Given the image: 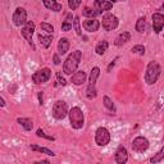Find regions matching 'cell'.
Returning <instances> with one entry per match:
<instances>
[{
	"mask_svg": "<svg viewBox=\"0 0 164 164\" xmlns=\"http://www.w3.org/2000/svg\"><path fill=\"white\" fill-rule=\"evenodd\" d=\"M81 58H82V51H80V50L73 51L66 59V62H64L63 72L66 74H72V72H74V71L77 69L78 64H80V62H81Z\"/></svg>",
	"mask_w": 164,
	"mask_h": 164,
	"instance_id": "obj_1",
	"label": "cell"
},
{
	"mask_svg": "<svg viewBox=\"0 0 164 164\" xmlns=\"http://www.w3.org/2000/svg\"><path fill=\"white\" fill-rule=\"evenodd\" d=\"M160 66L158 64V62L151 60L150 63L147 64V68H146V73H145V82L147 85H153L158 81V78L160 76Z\"/></svg>",
	"mask_w": 164,
	"mask_h": 164,
	"instance_id": "obj_2",
	"label": "cell"
},
{
	"mask_svg": "<svg viewBox=\"0 0 164 164\" xmlns=\"http://www.w3.org/2000/svg\"><path fill=\"white\" fill-rule=\"evenodd\" d=\"M69 120H71V126H72L74 130H81L85 124V117H83V112L81 110V108L74 106V108L71 109Z\"/></svg>",
	"mask_w": 164,
	"mask_h": 164,
	"instance_id": "obj_3",
	"label": "cell"
},
{
	"mask_svg": "<svg viewBox=\"0 0 164 164\" xmlns=\"http://www.w3.org/2000/svg\"><path fill=\"white\" fill-rule=\"evenodd\" d=\"M99 74H100V69L99 67H94L91 71V74H90V82H89V86H87V91H86V96L89 99H95L97 92H96V80Z\"/></svg>",
	"mask_w": 164,
	"mask_h": 164,
	"instance_id": "obj_4",
	"label": "cell"
},
{
	"mask_svg": "<svg viewBox=\"0 0 164 164\" xmlns=\"http://www.w3.org/2000/svg\"><path fill=\"white\" fill-rule=\"evenodd\" d=\"M68 114V106L67 103L63 100H58L55 101L53 105V117L55 119H63L66 118V116Z\"/></svg>",
	"mask_w": 164,
	"mask_h": 164,
	"instance_id": "obj_5",
	"label": "cell"
},
{
	"mask_svg": "<svg viewBox=\"0 0 164 164\" xmlns=\"http://www.w3.org/2000/svg\"><path fill=\"white\" fill-rule=\"evenodd\" d=\"M95 141L99 146H105L109 144L110 141V133L106 130L105 127H100L96 130V135H95Z\"/></svg>",
	"mask_w": 164,
	"mask_h": 164,
	"instance_id": "obj_6",
	"label": "cell"
},
{
	"mask_svg": "<svg viewBox=\"0 0 164 164\" xmlns=\"http://www.w3.org/2000/svg\"><path fill=\"white\" fill-rule=\"evenodd\" d=\"M50 77H51V71L49 69V68H42L40 71H37V72H35L32 74V81L35 83H45L48 82L49 80H50Z\"/></svg>",
	"mask_w": 164,
	"mask_h": 164,
	"instance_id": "obj_7",
	"label": "cell"
},
{
	"mask_svg": "<svg viewBox=\"0 0 164 164\" xmlns=\"http://www.w3.org/2000/svg\"><path fill=\"white\" fill-rule=\"evenodd\" d=\"M118 18L112 13H106L103 17V28L105 31H113L118 27Z\"/></svg>",
	"mask_w": 164,
	"mask_h": 164,
	"instance_id": "obj_8",
	"label": "cell"
},
{
	"mask_svg": "<svg viewBox=\"0 0 164 164\" xmlns=\"http://www.w3.org/2000/svg\"><path fill=\"white\" fill-rule=\"evenodd\" d=\"M13 23L16 26H23L27 23V12L25 8H17L13 13Z\"/></svg>",
	"mask_w": 164,
	"mask_h": 164,
	"instance_id": "obj_9",
	"label": "cell"
},
{
	"mask_svg": "<svg viewBox=\"0 0 164 164\" xmlns=\"http://www.w3.org/2000/svg\"><path fill=\"white\" fill-rule=\"evenodd\" d=\"M147 147H149V140L142 136H139L132 141V149L136 153H144L145 150H147Z\"/></svg>",
	"mask_w": 164,
	"mask_h": 164,
	"instance_id": "obj_10",
	"label": "cell"
},
{
	"mask_svg": "<svg viewBox=\"0 0 164 164\" xmlns=\"http://www.w3.org/2000/svg\"><path fill=\"white\" fill-rule=\"evenodd\" d=\"M153 27L155 33H160V31L164 27V16L160 13H154L153 14Z\"/></svg>",
	"mask_w": 164,
	"mask_h": 164,
	"instance_id": "obj_11",
	"label": "cell"
},
{
	"mask_svg": "<svg viewBox=\"0 0 164 164\" xmlns=\"http://www.w3.org/2000/svg\"><path fill=\"white\" fill-rule=\"evenodd\" d=\"M22 36L30 42V44L32 45V35H33V32H35V23L33 22H27L26 25H25V27L22 28Z\"/></svg>",
	"mask_w": 164,
	"mask_h": 164,
	"instance_id": "obj_12",
	"label": "cell"
},
{
	"mask_svg": "<svg viewBox=\"0 0 164 164\" xmlns=\"http://www.w3.org/2000/svg\"><path fill=\"white\" fill-rule=\"evenodd\" d=\"M128 160V153L124 146H119L116 153V162L117 164H126Z\"/></svg>",
	"mask_w": 164,
	"mask_h": 164,
	"instance_id": "obj_13",
	"label": "cell"
},
{
	"mask_svg": "<svg viewBox=\"0 0 164 164\" xmlns=\"http://www.w3.org/2000/svg\"><path fill=\"white\" fill-rule=\"evenodd\" d=\"M94 6H95V10L101 14L103 12H108L112 9L113 6V3L112 2H101V0H96V2L94 3Z\"/></svg>",
	"mask_w": 164,
	"mask_h": 164,
	"instance_id": "obj_14",
	"label": "cell"
},
{
	"mask_svg": "<svg viewBox=\"0 0 164 164\" xmlns=\"http://www.w3.org/2000/svg\"><path fill=\"white\" fill-rule=\"evenodd\" d=\"M100 27V22L97 19H86L83 21V28L89 32H95Z\"/></svg>",
	"mask_w": 164,
	"mask_h": 164,
	"instance_id": "obj_15",
	"label": "cell"
},
{
	"mask_svg": "<svg viewBox=\"0 0 164 164\" xmlns=\"http://www.w3.org/2000/svg\"><path fill=\"white\" fill-rule=\"evenodd\" d=\"M85 81H86V73H85L83 71H78V72H76L72 77H71V82L77 85V86L82 85Z\"/></svg>",
	"mask_w": 164,
	"mask_h": 164,
	"instance_id": "obj_16",
	"label": "cell"
},
{
	"mask_svg": "<svg viewBox=\"0 0 164 164\" xmlns=\"http://www.w3.org/2000/svg\"><path fill=\"white\" fill-rule=\"evenodd\" d=\"M68 50H69V40L67 37H62L58 42V54L64 55L67 54Z\"/></svg>",
	"mask_w": 164,
	"mask_h": 164,
	"instance_id": "obj_17",
	"label": "cell"
},
{
	"mask_svg": "<svg viewBox=\"0 0 164 164\" xmlns=\"http://www.w3.org/2000/svg\"><path fill=\"white\" fill-rule=\"evenodd\" d=\"M131 39V33L130 32H122V33H119L116 41H114V44H116L117 46H122L123 44H126V42H128Z\"/></svg>",
	"mask_w": 164,
	"mask_h": 164,
	"instance_id": "obj_18",
	"label": "cell"
},
{
	"mask_svg": "<svg viewBox=\"0 0 164 164\" xmlns=\"http://www.w3.org/2000/svg\"><path fill=\"white\" fill-rule=\"evenodd\" d=\"M74 22V17L72 16V13H68L66 16V19H64V22L62 25V31H69L71 28H72V23Z\"/></svg>",
	"mask_w": 164,
	"mask_h": 164,
	"instance_id": "obj_19",
	"label": "cell"
},
{
	"mask_svg": "<svg viewBox=\"0 0 164 164\" xmlns=\"http://www.w3.org/2000/svg\"><path fill=\"white\" fill-rule=\"evenodd\" d=\"M44 5L46 6L48 9H51L53 12H60L63 9V5L58 2H54V0H51V2H49V0H45L44 2Z\"/></svg>",
	"mask_w": 164,
	"mask_h": 164,
	"instance_id": "obj_20",
	"label": "cell"
},
{
	"mask_svg": "<svg viewBox=\"0 0 164 164\" xmlns=\"http://www.w3.org/2000/svg\"><path fill=\"white\" fill-rule=\"evenodd\" d=\"M108 48H109V44H108V41H105V40H103V41H100L99 44L96 45V48H95V51H96V54L97 55H103L106 50H108Z\"/></svg>",
	"mask_w": 164,
	"mask_h": 164,
	"instance_id": "obj_21",
	"label": "cell"
},
{
	"mask_svg": "<svg viewBox=\"0 0 164 164\" xmlns=\"http://www.w3.org/2000/svg\"><path fill=\"white\" fill-rule=\"evenodd\" d=\"M17 120H18V123L22 126L26 131H31V130H32L33 123H32L31 119H28V118H18Z\"/></svg>",
	"mask_w": 164,
	"mask_h": 164,
	"instance_id": "obj_22",
	"label": "cell"
},
{
	"mask_svg": "<svg viewBox=\"0 0 164 164\" xmlns=\"http://www.w3.org/2000/svg\"><path fill=\"white\" fill-rule=\"evenodd\" d=\"M39 41H40V44L44 46V48H49L51 45V41H53V36H44V35H39Z\"/></svg>",
	"mask_w": 164,
	"mask_h": 164,
	"instance_id": "obj_23",
	"label": "cell"
},
{
	"mask_svg": "<svg viewBox=\"0 0 164 164\" xmlns=\"http://www.w3.org/2000/svg\"><path fill=\"white\" fill-rule=\"evenodd\" d=\"M82 14H83L85 17H87L89 19H95V17L99 16V13H97L95 9L90 8V6H86V8L82 10Z\"/></svg>",
	"mask_w": 164,
	"mask_h": 164,
	"instance_id": "obj_24",
	"label": "cell"
},
{
	"mask_svg": "<svg viewBox=\"0 0 164 164\" xmlns=\"http://www.w3.org/2000/svg\"><path fill=\"white\" fill-rule=\"evenodd\" d=\"M30 147H31V150H35V151H40V153H44V154H46V155H50V156H55L54 151L49 150V149H46V147L37 146V145H31Z\"/></svg>",
	"mask_w": 164,
	"mask_h": 164,
	"instance_id": "obj_25",
	"label": "cell"
},
{
	"mask_svg": "<svg viewBox=\"0 0 164 164\" xmlns=\"http://www.w3.org/2000/svg\"><path fill=\"white\" fill-rule=\"evenodd\" d=\"M145 30H146V19H145V17H141V18L137 19V23H136V31L140 32V33H142Z\"/></svg>",
	"mask_w": 164,
	"mask_h": 164,
	"instance_id": "obj_26",
	"label": "cell"
},
{
	"mask_svg": "<svg viewBox=\"0 0 164 164\" xmlns=\"http://www.w3.org/2000/svg\"><path fill=\"white\" fill-rule=\"evenodd\" d=\"M103 101H104L105 108H108L110 112L116 113V106H114V103H113V100H112L109 96H104V97H103Z\"/></svg>",
	"mask_w": 164,
	"mask_h": 164,
	"instance_id": "obj_27",
	"label": "cell"
},
{
	"mask_svg": "<svg viewBox=\"0 0 164 164\" xmlns=\"http://www.w3.org/2000/svg\"><path fill=\"white\" fill-rule=\"evenodd\" d=\"M162 159H164V146H163V147L160 149V150L153 156V158L150 159V162H151L153 164H156V163H159Z\"/></svg>",
	"mask_w": 164,
	"mask_h": 164,
	"instance_id": "obj_28",
	"label": "cell"
},
{
	"mask_svg": "<svg viewBox=\"0 0 164 164\" xmlns=\"http://www.w3.org/2000/svg\"><path fill=\"white\" fill-rule=\"evenodd\" d=\"M73 26H74V30H76V33L78 36L82 35V31H81V25H80V18L78 17H74V22H73Z\"/></svg>",
	"mask_w": 164,
	"mask_h": 164,
	"instance_id": "obj_29",
	"label": "cell"
},
{
	"mask_svg": "<svg viewBox=\"0 0 164 164\" xmlns=\"http://www.w3.org/2000/svg\"><path fill=\"white\" fill-rule=\"evenodd\" d=\"M132 53L139 54V55H144V54H145V46H142V45L133 46V48H132Z\"/></svg>",
	"mask_w": 164,
	"mask_h": 164,
	"instance_id": "obj_30",
	"label": "cell"
},
{
	"mask_svg": "<svg viewBox=\"0 0 164 164\" xmlns=\"http://www.w3.org/2000/svg\"><path fill=\"white\" fill-rule=\"evenodd\" d=\"M40 27H41L45 32H48V33H53V32H54V27H53L51 25L46 23V22H42V23L40 25Z\"/></svg>",
	"mask_w": 164,
	"mask_h": 164,
	"instance_id": "obj_31",
	"label": "cell"
},
{
	"mask_svg": "<svg viewBox=\"0 0 164 164\" xmlns=\"http://www.w3.org/2000/svg\"><path fill=\"white\" fill-rule=\"evenodd\" d=\"M36 135H37V136L39 137H42V139H46V140H49V141H54L55 139L53 137V136H48V135L44 132V131H42L41 130V128H39V130L36 131Z\"/></svg>",
	"mask_w": 164,
	"mask_h": 164,
	"instance_id": "obj_32",
	"label": "cell"
},
{
	"mask_svg": "<svg viewBox=\"0 0 164 164\" xmlns=\"http://www.w3.org/2000/svg\"><path fill=\"white\" fill-rule=\"evenodd\" d=\"M68 5H69L71 9L74 10V9H77L78 6L81 5V2H80V0H69V2H68Z\"/></svg>",
	"mask_w": 164,
	"mask_h": 164,
	"instance_id": "obj_33",
	"label": "cell"
},
{
	"mask_svg": "<svg viewBox=\"0 0 164 164\" xmlns=\"http://www.w3.org/2000/svg\"><path fill=\"white\" fill-rule=\"evenodd\" d=\"M56 78H58V83L59 85H62V86H66V80H64V78L62 77V74H60V72H58L56 73Z\"/></svg>",
	"mask_w": 164,
	"mask_h": 164,
	"instance_id": "obj_34",
	"label": "cell"
},
{
	"mask_svg": "<svg viewBox=\"0 0 164 164\" xmlns=\"http://www.w3.org/2000/svg\"><path fill=\"white\" fill-rule=\"evenodd\" d=\"M54 64L55 66H58V64L60 63V59H59V54H54Z\"/></svg>",
	"mask_w": 164,
	"mask_h": 164,
	"instance_id": "obj_35",
	"label": "cell"
},
{
	"mask_svg": "<svg viewBox=\"0 0 164 164\" xmlns=\"http://www.w3.org/2000/svg\"><path fill=\"white\" fill-rule=\"evenodd\" d=\"M33 164H50L49 160H40V162H35Z\"/></svg>",
	"mask_w": 164,
	"mask_h": 164,
	"instance_id": "obj_36",
	"label": "cell"
},
{
	"mask_svg": "<svg viewBox=\"0 0 164 164\" xmlns=\"http://www.w3.org/2000/svg\"><path fill=\"white\" fill-rule=\"evenodd\" d=\"M39 101H40V105L44 104V100H42V92H39Z\"/></svg>",
	"mask_w": 164,
	"mask_h": 164,
	"instance_id": "obj_37",
	"label": "cell"
},
{
	"mask_svg": "<svg viewBox=\"0 0 164 164\" xmlns=\"http://www.w3.org/2000/svg\"><path fill=\"white\" fill-rule=\"evenodd\" d=\"M114 64H116V62H112V63L109 64V67H108V72H110V69L114 67Z\"/></svg>",
	"mask_w": 164,
	"mask_h": 164,
	"instance_id": "obj_38",
	"label": "cell"
},
{
	"mask_svg": "<svg viewBox=\"0 0 164 164\" xmlns=\"http://www.w3.org/2000/svg\"><path fill=\"white\" fill-rule=\"evenodd\" d=\"M4 105H5V103H4V99L2 97V106H4Z\"/></svg>",
	"mask_w": 164,
	"mask_h": 164,
	"instance_id": "obj_39",
	"label": "cell"
},
{
	"mask_svg": "<svg viewBox=\"0 0 164 164\" xmlns=\"http://www.w3.org/2000/svg\"><path fill=\"white\" fill-rule=\"evenodd\" d=\"M162 9H164V4H163V5H162Z\"/></svg>",
	"mask_w": 164,
	"mask_h": 164,
	"instance_id": "obj_40",
	"label": "cell"
},
{
	"mask_svg": "<svg viewBox=\"0 0 164 164\" xmlns=\"http://www.w3.org/2000/svg\"><path fill=\"white\" fill-rule=\"evenodd\" d=\"M163 142H164V137H163Z\"/></svg>",
	"mask_w": 164,
	"mask_h": 164,
	"instance_id": "obj_41",
	"label": "cell"
},
{
	"mask_svg": "<svg viewBox=\"0 0 164 164\" xmlns=\"http://www.w3.org/2000/svg\"><path fill=\"white\" fill-rule=\"evenodd\" d=\"M97 164H99V163H97Z\"/></svg>",
	"mask_w": 164,
	"mask_h": 164,
	"instance_id": "obj_42",
	"label": "cell"
}]
</instances>
